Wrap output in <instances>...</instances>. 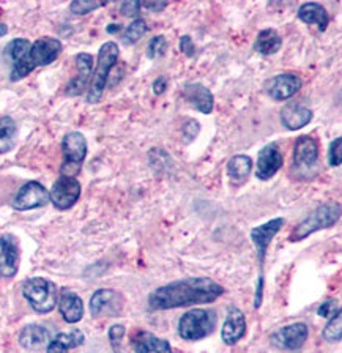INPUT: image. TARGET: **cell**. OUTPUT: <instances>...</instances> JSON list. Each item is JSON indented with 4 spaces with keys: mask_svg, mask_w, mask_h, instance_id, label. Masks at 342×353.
I'll return each mask as SVG.
<instances>
[{
    "mask_svg": "<svg viewBox=\"0 0 342 353\" xmlns=\"http://www.w3.org/2000/svg\"><path fill=\"white\" fill-rule=\"evenodd\" d=\"M165 48H168V41H165V38L163 35L152 38L150 43H148V48H147L148 59L161 57V55L165 52Z\"/></svg>",
    "mask_w": 342,
    "mask_h": 353,
    "instance_id": "cell-33",
    "label": "cell"
},
{
    "mask_svg": "<svg viewBox=\"0 0 342 353\" xmlns=\"http://www.w3.org/2000/svg\"><path fill=\"white\" fill-rule=\"evenodd\" d=\"M63 164L60 168V175L74 176L81 172L82 163L87 157V141L84 134L73 131L68 132L62 141Z\"/></svg>",
    "mask_w": 342,
    "mask_h": 353,
    "instance_id": "cell-7",
    "label": "cell"
},
{
    "mask_svg": "<svg viewBox=\"0 0 342 353\" xmlns=\"http://www.w3.org/2000/svg\"><path fill=\"white\" fill-rule=\"evenodd\" d=\"M49 202V192L46 188L38 181H29L18 191L13 199V208L18 212H27L44 207Z\"/></svg>",
    "mask_w": 342,
    "mask_h": 353,
    "instance_id": "cell-10",
    "label": "cell"
},
{
    "mask_svg": "<svg viewBox=\"0 0 342 353\" xmlns=\"http://www.w3.org/2000/svg\"><path fill=\"white\" fill-rule=\"evenodd\" d=\"M298 18L300 21L305 22V24H316L319 27L320 32H325L328 27V13L325 7L322 5L317 3V2H308V3H303L300 8H298V13H296Z\"/></svg>",
    "mask_w": 342,
    "mask_h": 353,
    "instance_id": "cell-24",
    "label": "cell"
},
{
    "mask_svg": "<svg viewBox=\"0 0 342 353\" xmlns=\"http://www.w3.org/2000/svg\"><path fill=\"white\" fill-rule=\"evenodd\" d=\"M57 306L66 323H77L84 317V303L73 290H60L57 295Z\"/></svg>",
    "mask_w": 342,
    "mask_h": 353,
    "instance_id": "cell-18",
    "label": "cell"
},
{
    "mask_svg": "<svg viewBox=\"0 0 342 353\" xmlns=\"http://www.w3.org/2000/svg\"><path fill=\"white\" fill-rule=\"evenodd\" d=\"M341 218V205L338 202H328L323 205H319L314 212L295 225V229L290 234V241H301L308 239L309 235L316 234L322 229H328L334 225Z\"/></svg>",
    "mask_w": 342,
    "mask_h": 353,
    "instance_id": "cell-3",
    "label": "cell"
},
{
    "mask_svg": "<svg viewBox=\"0 0 342 353\" xmlns=\"http://www.w3.org/2000/svg\"><path fill=\"white\" fill-rule=\"evenodd\" d=\"M104 2H93V0H74V2L70 3V11L77 16H84L92 13L93 10L104 7Z\"/></svg>",
    "mask_w": 342,
    "mask_h": 353,
    "instance_id": "cell-32",
    "label": "cell"
},
{
    "mask_svg": "<svg viewBox=\"0 0 342 353\" xmlns=\"http://www.w3.org/2000/svg\"><path fill=\"white\" fill-rule=\"evenodd\" d=\"M252 170V159L246 154H237V157L230 158L228 164V175L232 179V181L241 183L250 176Z\"/></svg>",
    "mask_w": 342,
    "mask_h": 353,
    "instance_id": "cell-27",
    "label": "cell"
},
{
    "mask_svg": "<svg viewBox=\"0 0 342 353\" xmlns=\"http://www.w3.org/2000/svg\"><path fill=\"white\" fill-rule=\"evenodd\" d=\"M86 336L81 330H71L70 333H60L52 341H49L46 353H68V350L76 349L84 344Z\"/></svg>",
    "mask_w": 342,
    "mask_h": 353,
    "instance_id": "cell-25",
    "label": "cell"
},
{
    "mask_svg": "<svg viewBox=\"0 0 342 353\" xmlns=\"http://www.w3.org/2000/svg\"><path fill=\"white\" fill-rule=\"evenodd\" d=\"M339 312H341V306H339V303L336 301V300L325 301V303H322V305H320L319 309H317L319 316H320V317H325V319L334 317L336 314H339Z\"/></svg>",
    "mask_w": 342,
    "mask_h": 353,
    "instance_id": "cell-35",
    "label": "cell"
},
{
    "mask_svg": "<svg viewBox=\"0 0 342 353\" xmlns=\"http://www.w3.org/2000/svg\"><path fill=\"white\" fill-rule=\"evenodd\" d=\"M183 98L192 108H196L202 114H212L214 106L213 93L203 84L199 82H190L183 87Z\"/></svg>",
    "mask_w": 342,
    "mask_h": 353,
    "instance_id": "cell-19",
    "label": "cell"
},
{
    "mask_svg": "<svg viewBox=\"0 0 342 353\" xmlns=\"http://www.w3.org/2000/svg\"><path fill=\"white\" fill-rule=\"evenodd\" d=\"M76 68L77 74L71 79V82L66 87L65 93L70 97H79L82 92L86 90L90 81L92 71H93V57L90 54L81 52L76 55Z\"/></svg>",
    "mask_w": 342,
    "mask_h": 353,
    "instance_id": "cell-17",
    "label": "cell"
},
{
    "mask_svg": "<svg viewBox=\"0 0 342 353\" xmlns=\"http://www.w3.org/2000/svg\"><path fill=\"white\" fill-rule=\"evenodd\" d=\"M62 43H60L57 38L51 37H43L38 38L35 43H32L29 52L21 62L13 65V70H11V77L10 79L16 82L24 79L26 76H29L33 70L38 68V66H46L51 65L52 62L57 60V57L62 52Z\"/></svg>",
    "mask_w": 342,
    "mask_h": 353,
    "instance_id": "cell-2",
    "label": "cell"
},
{
    "mask_svg": "<svg viewBox=\"0 0 342 353\" xmlns=\"http://www.w3.org/2000/svg\"><path fill=\"white\" fill-rule=\"evenodd\" d=\"M19 270V243L10 234L0 235V276L13 278Z\"/></svg>",
    "mask_w": 342,
    "mask_h": 353,
    "instance_id": "cell-11",
    "label": "cell"
},
{
    "mask_svg": "<svg viewBox=\"0 0 342 353\" xmlns=\"http://www.w3.org/2000/svg\"><path fill=\"white\" fill-rule=\"evenodd\" d=\"M117 60H119L117 43L114 41L104 43L98 52L97 68H95V73L92 74L93 77L90 82V88H88V93H87V103L95 104L101 99L104 88L108 85V77H109L110 70L114 68V65L117 63Z\"/></svg>",
    "mask_w": 342,
    "mask_h": 353,
    "instance_id": "cell-4",
    "label": "cell"
},
{
    "mask_svg": "<svg viewBox=\"0 0 342 353\" xmlns=\"http://www.w3.org/2000/svg\"><path fill=\"white\" fill-rule=\"evenodd\" d=\"M323 339L328 342H339L342 336V316L341 312L328 320L323 328Z\"/></svg>",
    "mask_w": 342,
    "mask_h": 353,
    "instance_id": "cell-31",
    "label": "cell"
},
{
    "mask_svg": "<svg viewBox=\"0 0 342 353\" xmlns=\"http://www.w3.org/2000/svg\"><path fill=\"white\" fill-rule=\"evenodd\" d=\"M123 307V296L112 289H99L90 298L93 317H117Z\"/></svg>",
    "mask_w": 342,
    "mask_h": 353,
    "instance_id": "cell-9",
    "label": "cell"
},
{
    "mask_svg": "<svg viewBox=\"0 0 342 353\" xmlns=\"http://www.w3.org/2000/svg\"><path fill=\"white\" fill-rule=\"evenodd\" d=\"M312 120V110L308 109L301 104H287L281 110V121L287 130L296 131L306 126Z\"/></svg>",
    "mask_w": 342,
    "mask_h": 353,
    "instance_id": "cell-21",
    "label": "cell"
},
{
    "mask_svg": "<svg viewBox=\"0 0 342 353\" xmlns=\"http://www.w3.org/2000/svg\"><path fill=\"white\" fill-rule=\"evenodd\" d=\"M217 314L207 309H192L179 320V336L185 341H201L213 333Z\"/></svg>",
    "mask_w": 342,
    "mask_h": 353,
    "instance_id": "cell-6",
    "label": "cell"
},
{
    "mask_svg": "<svg viewBox=\"0 0 342 353\" xmlns=\"http://www.w3.org/2000/svg\"><path fill=\"white\" fill-rule=\"evenodd\" d=\"M328 163H330V165H333V168H338V165H341V163H342V139L341 137H338V139H334L330 143Z\"/></svg>",
    "mask_w": 342,
    "mask_h": 353,
    "instance_id": "cell-34",
    "label": "cell"
},
{
    "mask_svg": "<svg viewBox=\"0 0 342 353\" xmlns=\"http://www.w3.org/2000/svg\"><path fill=\"white\" fill-rule=\"evenodd\" d=\"M284 157L281 153L279 147L276 143L265 145L257 157V179L267 181L278 174V170L283 168Z\"/></svg>",
    "mask_w": 342,
    "mask_h": 353,
    "instance_id": "cell-14",
    "label": "cell"
},
{
    "mask_svg": "<svg viewBox=\"0 0 342 353\" xmlns=\"http://www.w3.org/2000/svg\"><path fill=\"white\" fill-rule=\"evenodd\" d=\"M147 8V10H153V11H163L165 7H168V2H143L141 3V8Z\"/></svg>",
    "mask_w": 342,
    "mask_h": 353,
    "instance_id": "cell-41",
    "label": "cell"
},
{
    "mask_svg": "<svg viewBox=\"0 0 342 353\" xmlns=\"http://www.w3.org/2000/svg\"><path fill=\"white\" fill-rule=\"evenodd\" d=\"M16 123L11 117L0 119V153H7L14 145L16 136Z\"/></svg>",
    "mask_w": 342,
    "mask_h": 353,
    "instance_id": "cell-28",
    "label": "cell"
},
{
    "mask_svg": "<svg viewBox=\"0 0 342 353\" xmlns=\"http://www.w3.org/2000/svg\"><path fill=\"white\" fill-rule=\"evenodd\" d=\"M49 341H51V333L43 325H27L19 333V344L27 350L41 349V347L49 344Z\"/></svg>",
    "mask_w": 342,
    "mask_h": 353,
    "instance_id": "cell-22",
    "label": "cell"
},
{
    "mask_svg": "<svg viewBox=\"0 0 342 353\" xmlns=\"http://www.w3.org/2000/svg\"><path fill=\"white\" fill-rule=\"evenodd\" d=\"M303 82L300 76L294 73H284L274 76L267 84V93L274 101H285L300 92Z\"/></svg>",
    "mask_w": 342,
    "mask_h": 353,
    "instance_id": "cell-15",
    "label": "cell"
},
{
    "mask_svg": "<svg viewBox=\"0 0 342 353\" xmlns=\"http://www.w3.org/2000/svg\"><path fill=\"white\" fill-rule=\"evenodd\" d=\"M246 334V317L239 307L230 306L225 316L223 330H221V339L225 345H234L243 336Z\"/></svg>",
    "mask_w": 342,
    "mask_h": 353,
    "instance_id": "cell-16",
    "label": "cell"
},
{
    "mask_svg": "<svg viewBox=\"0 0 342 353\" xmlns=\"http://www.w3.org/2000/svg\"><path fill=\"white\" fill-rule=\"evenodd\" d=\"M123 336H125L123 325H114V327H110L109 339H110V345H112L115 353H119V347H120L121 339H123Z\"/></svg>",
    "mask_w": 342,
    "mask_h": 353,
    "instance_id": "cell-36",
    "label": "cell"
},
{
    "mask_svg": "<svg viewBox=\"0 0 342 353\" xmlns=\"http://www.w3.org/2000/svg\"><path fill=\"white\" fill-rule=\"evenodd\" d=\"M131 345L136 353H174L168 341L157 338L150 331H137L131 338Z\"/></svg>",
    "mask_w": 342,
    "mask_h": 353,
    "instance_id": "cell-20",
    "label": "cell"
},
{
    "mask_svg": "<svg viewBox=\"0 0 342 353\" xmlns=\"http://www.w3.org/2000/svg\"><path fill=\"white\" fill-rule=\"evenodd\" d=\"M284 224L285 221L283 218H276L251 230V240L257 250V257H259V263H261V267H263L268 246L272 245L276 234L284 228Z\"/></svg>",
    "mask_w": 342,
    "mask_h": 353,
    "instance_id": "cell-13",
    "label": "cell"
},
{
    "mask_svg": "<svg viewBox=\"0 0 342 353\" xmlns=\"http://www.w3.org/2000/svg\"><path fill=\"white\" fill-rule=\"evenodd\" d=\"M7 32H8V27L5 24H0V37L7 35Z\"/></svg>",
    "mask_w": 342,
    "mask_h": 353,
    "instance_id": "cell-43",
    "label": "cell"
},
{
    "mask_svg": "<svg viewBox=\"0 0 342 353\" xmlns=\"http://www.w3.org/2000/svg\"><path fill=\"white\" fill-rule=\"evenodd\" d=\"M199 131H201V126H199V121L196 120H186L185 125H183V137L186 139V142H191L196 139V136L199 134Z\"/></svg>",
    "mask_w": 342,
    "mask_h": 353,
    "instance_id": "cell-37",
    "label": "cell"
},
{
    "mask_svg": "<svg viewBox=\"0 0 342 353\" xmlns=\"http://www.w3.org/2000/svg\"><path fill=\"white\" fill-rule=\"evenodd\" d=\"M180 51L186 54L188 57H194V55H196V46H194V43H192V38L190 35L181 37Z\"/></svg>",
    "mask_w": 342,
    "mask_h": 353,
    "instance_id": "cell-38",
    "label": "cell"
},
{
    "mask_svg": "<svg viewBox=\"0 0 342 353\" xmlns=\"http://www.w3.org/2000/svg\"><path fill=\"white\" fill-rule=\"evenodd\" d=\"M121 30V27L119 26V24H110L109 27H108V32L109 33H117V32H120Z\"/></svg>",
    "mask_w": 342,
    "mask_h": 353,
    "instance_id": "cell-42",
    "label": "cell"
},
{
    "mask_svg": "<svg viewBox=\"0 0 342 353\" xmlns=\"http://www.w3.org/2000/svg\"><path fill=\"white\" fill-rule=\"evenodd\" d=\"M223 294V285L205 276L186 278L153 290L148 296V307L152 311H168V309L207 305L218 300Z\"/></svg>",
    "mask_w": 342,
    "mask_h": 353,
    "instance_id": "cell-1",
    "label": "cell"
},
{
    "mask_svg": "<svg viewBox=\"0 0 342 353\" xmlns=\"http://www.w3.org/2000/svg\"><path fill=\"white\" fill-rule=\"evenodd\" d=\"M22 295L38 314H48L57 306V285L46 278H29L22 284Z\"/></svg>",
    "mask_w": 342,
    "mask_h": 353,
    "instance_id": "cell-5",
    "label": "cell"
},
{
    "mask_svg": "<svg viewBox=\"0 0 342 353\" xmlns=\"http://www.w3.org/2000/svg\"><path fill=\"white\" fill-rule=\"evenodd\" d=\"M283 46V38L274 29H267L259 33L256 41V51L262 55L276 54Z\"/></svg>",
    "mask_w": 342,
    "mask_h": 353,
    "instance_id": "cell-26",
    "label": "cell"
},
{
    "mask_svg": "<svg viewBox=\"0 0 342 353\" xmlns=\"http://www.w3.org/2000/svg\"><path fill=\"white\" fill-rule=\"evenodd\" d=\"M30 46H32V43L29 40H26V38H16V40L10 41L7 44V48H5V55H7V57L14 65V63L21 62V60L26 57L27 52H29Z\"/></svg>",
    "mask_w": 342,
    "mask_h": 353,
    "instance_id": "cell-29",
    "label": "cell"
},
{
    "mask_svg": "<svg viewBox=\"0 0 342 353\" xmlns=\"http://www.w3.org/2000/svg\"><path fill=\"white\" fill-rule=\"evenodd\" d=\"M148 32V26L143 19H136L126 27L123 33V43L125 44H134L141 40V38Z\"/></svg>",
    "mask_w": 342,
    "mask_h": 353,
    "instance_id": "cell-30",
    "label": "cell"
},
{
    "mask_svg": "<svg viewBox=\"0 0 342 353\" xmlns=\"http://www.w3.org/2000/svg\"><path fill=\"white\" fill-rule=\"evenodd\" d=\"M81 197V183L73 176L60 175L57 181L49 191V201L54 203L55 208L68 210L79 201Z\"/></svg>",
    "mask_w": 342,
    "mask_h": 353,
    "instance_id": "cell-8",
    "label": "cell"
},
{
    "mask_svg": "<svg viewBox=\"0 0 342 353\" xmlns=\"http://www.w3.org/2000/svg\"><path fill=\"white\" fill-rule=\"evenodd\" d=\"M309 336V328L306 323H292L287 327L279 328L273 334L272 342L278 349L284 350H298L305 344Z\"/></svg>",
    "mask_w": 342,
    "mask_h": 353,
    "instance_id": "cell-12",
    "label": "cell"
},
{
    "mask_svg": "<svg viewBox=\"0 0 342 353\" xmlns=\"http://www.w3.org/2000/svg\"><path fill=\"white\" fill-rule=\"evenodd\" d=\"M141 10V2H136V0H130V2H123L120 5V11L123 16H134L139 13Z\"/></svg>",
    "mask_w": 342,
    "mask_h": 353,
    "instance_id": "cell-39",
    "label": "cell"
},
{
    "mask_svg": "<svg viewBox=\"0 0 342 353\" xmlns=\"http://www.w3.org/2000/svg\"><path fill=\"white\" fill-rule=\"evenodd\" d=\"M165 88H168V77L159 76L158 79L153 82V92L157 93V95H161V93H164Z\"/></svg>",
    "mask_w": 342,
    "mask_h": 353,
    "instance_id": "cell-40",
    "label": "cell"
},
{
    "mask_svg": "<svg viewBox=\"0 0 342 353\" xmlns=\"http://www.w3.org/2000/svg\"><path fill=\"white\" fill-rule=\"evenodd\" d=\"M319 158V145L316 139L311 136H300L295 142L294 147V161L296 165H311L316 164Z\"/></svg>",
    "mask_w": 342,
    "mask_h": 353,
    "instance_id": "cell-23",
    "label": "cell"
}]
</instances>
